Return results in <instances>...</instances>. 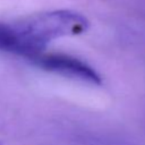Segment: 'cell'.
Instances as JSON below:
<instances>
[{"mask_svg": "<svg viewBox=\"0 0 145 145\" xmlns=\"http://www.w3.org/2000/svg\"><path fill=\"white\" fill-rule=\"evenodd\" d=\"M37 67L60 74L62 76L77 78L95 85L102 84V78L97 71L83 60L66 53H46L41 52L29 59Z\"/></svg>", "mask_w": 145, "mask_h": 145, "instance_id": "obj_2", "label": "cell"}, {"mask_svg": "<svg viewBox=\"0 0 145 145\" xmlns=\"http://www.w3.org/2000/svg\"><path fill=\"white\" fill-rule=\"evenodd\" d=\"M12 39V53L27 59L44 52L46 45L60 37L78 35L88 28L87 18L76 11L60 9L35 14L9 23Z\"/></svg>", "mask_w": 145, "mask_h": 145, "instance_id": "obj_1", "label": "cell"}, {"mask_svg": "<svg viewBox=\"0 0 145 145\" xmlns=\"http://www.w3.org/2000/svg\"><path fill=\"white\" fill-rule=\"evenodd\" d=\"M0 145H1V143H0Z\"/></svg>", "mask_w": 145, "mask_h": 145, "instance_id": "obj_3", "label": "cell"}]
</instances>
